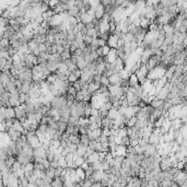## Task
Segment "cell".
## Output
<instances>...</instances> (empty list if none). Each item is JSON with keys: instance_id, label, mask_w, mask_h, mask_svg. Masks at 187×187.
Instances as JSON below:
<instances>
[{"instance_id": "1", "label": "cell", "mask_w": 187, "mask_h": 187, "mask_svg": "<svg viewBox=\"0 0 187 187\" xmlns=\"http://www.w3.org/2000/svg\"><path fill=\"white\" fill-rule=\"evenodd\" d=\"M165 72H166V69L165 67L162 65H159L158 67H155L154 69L150 70L149 75H148V80H151V81H155V80H161L162 78L165 77Z\"/></svg>"}, {"instance_id": "2", "label": "cell", "mask_w": 187, "mask_h": 187, "mask_svg": "<svg viewBox=\"0 0 187 187\" xmlns=\"http://www.w3.org/2000/svg\"><path fill=\"white\" fill-rule=\"evenodd\" d=\"M68 105V101H67V95L56 96L51 101V109H55L57 111L64 109L66 106Z\"/></svg>"}, {"instance_id": "3", "label": "cell", "mask_w": 187, "mask_h": 187, "mask_svg": "<svg viewBox=\"0 0 187 187\" xmlns=\"http://www.w3.org/2000/svg\"><path fill=\"white\" fill-rule=\"evenodd\" d=\"M172 87H173V83H171V82L169 81L166 84L164 85L163 88L161 89L160 91L157 93L155 99L161 100V101H166V100H169V96H170V94H171Z\"/></svg>"}, {"instance_id": "4", "label": "cell", "mask_w": 187, "mask_h": 187, "mask_svg": "<svg viewBox=\"0 0 187 187\" xmlns=\"http://www.w3.org/2000/svg\"><path fill=\"white\" fill-rule=\"evenodd\" d=\"M109 93H111V95L118 96L119 99H122L124 95H126V94H125V92H124V89H122V85L111 84L109 87Z\"/></svg>"}, {"instance_id": "5", "label": "cell", "mask_w": 187, "mask_h": 187, "mask_svg": "<svg viewBox=\"0 0 187 187\" xmlns=\"http://www.w3.org/2000/svg\"><path fill=\"white\" fill-rule=\"evenodd\" d=\"M187 180V173L185 171H177V173L175 174V176H174V180L173 182L175 184H177L178 186H182L184 183H186Z\"/></svg>"}, {"instance_id": "6", "label": "cell", "mask_w": 187, "mask_h": 187, "mask_svg": "<svg viewBox=\"0 0 187 187\" xmlns=\"http://www.w3.org/2000/svg\"><path fill=\"white\" fill-rule=\"evenodd\" d=\"M117 59H118V51H117L116 48H112L111 51H109V54L105 57L106 62H109V64H115Z\"/></svg>"}, {"instance_id": "7", "label": "cell", "mask_w": 187, "mask_h": 187, "mask_svg": "<svg viewBox=\"0 0 187 187\" xmlns=\"http://www.w3.org/2000/svg\"><path fill=\"white\" fill-rule=\"evenodd\" d=\"M80 19H81V23H83L84 25H88V24L92 23V21L95 19V17H93L89 12H82L80 14Z\"/></svg>"}, {"instance_id": "8", "label": "cell", "mask_w": 187, "mask_h": 187, "mask_svg": "<svg viewBox=\"0 0 187 187\" xmlns=\"http://www.w3.org/2000/svg\"><path fill=\"white\" fill-rule=\"evenodd\" d=\"M7 133L9 135V137L11 138V140H12V141H15V142H17L18 140H20L21 137H22V133H19V131H17V130H14L12 127L7 130Z\"/></svg>"}, {"instance_id": "9", "label": "cell", "mask_w": 187, "mask_h": 187, "mask_svg": "<svg viewBox=\"0 0 187 187\" xmlns=\"http://www.w3.org/2000/svg\"><path fill=\"white\" fill-rule=\"evenodd\" d=\"M158 153V148L157 146H154V144H148V147L146 148V151H144V157L146 158H149V157H153L154 154H157Z\"/></svg>"}, {"instance_id": "10", "label": "cell", "mask_w": 187, "mask_h": 187, "mask_svg": "<svg viewBox=\"0 0 187 187\" xmlns=\"http://www.w3.org/2000/svg\"><path fill=\"white\" fill-rule=\"evenodd\" d=\"M102 133H103V129L101 128V127H100V128H98V129H95V130H93V131L89 130L88 136H89V138H90V140H98L100 137L102 136Z\"/></svg>"}, {"instance_id": "11", "label": "cell", "mask_w": 187, "mask_h": 187, "mask_svg": "<svg viewBox=\"0 0 187 187\" xmlns=\"http://www.w3.org/2000/svg\"><path fill=\"white\" fill-rule=\"evenodd\" d=\"M114 157H124L126 158L127 155V147L125 144H122V146H117V149H116L115 154H113Z\"/></svg>"}, {"instance_id": "12", "label": "cell", "mask_w": 187, "mask_h": 187, "mask_svg": "<svg viewBox=\"0 0 187 187\" xmlns=\"http://www.w3.org/2000/svg\"><path fill=\"white\" fill-rule=\"evenodd\" d=\"M118 41H119L118 36H116V35H114V34H111L109 37V41H107V45H109L111 48H116V49H117Z\"/></svg>"}, {"instance_id": "13", "label": "cell", "mask_w": 187, "mask_h": 187, "mask_svg": "<svg viewBox=\"0 0 187 187\" xmlns=\"http://www.w3.org/2000/svg\"><path fill=\"white\" fill-rule=\"evenodd\" d=\"M105 13H106L105 7L102 6V4H100L99 7H98V9L95 10V19H98V20H102L103 17L105 15Z\"/></svg>"}, {"instance_id": "14", "label": "cell", "mask_w": 187, "mask_h": 187, "mask_svg": "<svg viewBox=\"0 0 187 187\" xmlns=\"http://www.w3.org/2000/svg\"><path fill=\"white\" fill-rule=\"evenodd\" d=\"M6 117L7 119H11V120H13V119H17V114H15V109L14 107H7L6 109Z\"/></svg>"}, {"instance_id": "15", "label": "cell", "mask_w": 187, "mask_h": 187, "mask_svg": "<svg viewBox=\"0 0 187 187\" xmlns=\"http://www.w3.org/2000/svg\"><path fill=\"white\" fill-rule=\"evenodd\" d=\"M31 85H32V82H23L21 88L19 89L20 93H24V94H29L31 91Z\"/></svg>"}, {"instance_id": "16", "label": "cell", "mask_w": 187, "mask_h": 187, "mask_svg": "<svg viewBox=\"0 0 187 187\" xmlns=\"http://www.w3.org/2000/svg\"><path fill=\"white\" fill-rule=\"evenodd\" d=\"M175 67H176L175 65L170 66V67L167 68L166 72H165V78H166L169 81L174 78V75H175Z\"/></svg>"}, {"instance_id": "17", "label": "cell", "mask_w": 187, "mask_h": 187, "mask_svg": "<svg viewBox=\"0 0 187 187\" xmlns=\"http://www.w3.org/2000/svg\"><path fill=\"white\" fill-rule=\"evenodd\" d=\"M88 148L89 147L87 146H83V144H79L78 146V150H77V153H78L79 157H82V158H85L87 157V153H88Z\"/></svg>"}, {"instance_id": "18", "label": "cell", "mask_w": 187, "mask_h": 187, "mask_svg": "<svg viewBox=\"0 0 187 187\" xmlns=\"http://www.w3.org/2000/svg\"><path fill=\"white\" fill-rule=\"evenodd\" d=\"M85 161L88 162L89 164H93L95 163V162H98V161H100V153L98 152H94L93 154H91L90 157H88L87 159H85Z\"/></svg>"}, {"instance_id": "19", "label": "cell", "mask_w": 187, "mask_h": 187, "mask_svg": "<svg viewBox=\"0 0 187 187\" xmlns=\"http://www.w3.org/2000/svg\"><path fill=\"white\" fill-rule=\"evenodd\" d=\"M164 102L165 101H161V100H158V99H154L151 102V104H150V106L152 107V109H162L164 105Z\"/></svg>"}, {"instance_id": "20", "label": "cell", "mask_w": 187, "mask_h": 187, "mask_svg": "<svg viewBox=\"0 0 187 187\" xmlns=\"http://www.w3.org/2000/svg\"><path fill=\"white\" fill-rule=\"evenodd\" d=\"M163 29L164 33H165V36L166 35H173L175 33V29H174V25H171V24H166V25H164L162 26Z\"/></svg>"}, {"instance_id": "21", "label": "cell", "mask_w": 187, "mask_h": 187, "mask_svg": "<svg viewBox=\"0 0 187 187\" xmlns=\"http://www.w3.org/2000/svg\"><path fill=\"white\" fill-rule=\"evenodd\" d=\"M38 47H40V43H38L36 40H32V41L29 43V49H30L31 53H33L34 51L38 49Z\"/></svg>"}, {"instance_id": "22", "label": "cell", "mask_w": 187, "mask_h": 187, "mask_svg": "<svg viewBox=\"0 0 187 187\" xmlns=\"http://www.w3.org/2000/svg\"><path fill=\"white\" fill-rule=\"evenodd\" d=\"M118 116H119L118 109H114V107H113V109L109 112V114H107V117H109V119H112V120H115V119L117 118Z\"/></svg>"}, {"instance_id": "23", "label": "cell", "mask_w": 187, "mask_h": 187, "mask_svg": "<svg viewBox=\"0 0 187 187\" xmlns=\"http://www.w3.org/2000/svg\"><path fill=\"white\" fill-rule=\"evenodd\" d=\"M90 119L87 118V117H81V118H79V125L80 127H84V128H88L90 127Z\"/></svg>"}, {"instance_id": "24", "label": "cell", "mask_w": 187, "mask_h": 187, "mask_svg": "<svg viewBox=\"0 0 187 187\" xmlns=\"http://www.w3.org/2000/svg\"><path fill=\"white\" fill-rule=\"evenodd\" d=\"M138 84H139V80L137 78V76L135 75V73H133L129 78V85L131 88H135V87H137Z\"/></svg>"}, {"instance_id": "25", "label": "cell", "mask_w": 187, "mask_h": 187, "mask_svg": "<svg viewBox=\"0 0 187 187\" xmlns=\"http://www.w3.org/2000/svg\"><path fill=\"white\" fill-rule=\"evenodd\" d=\"M67 70H69L68 66L66 65L65 61H62V62H60L59 66H58V69H57V71H56V73H65Z\"/></svg>"}, {"instance_id": "26", "label": "cell", "mask_w": 187, "mask_h": 187, "mask_svg": "<svg viewBox=\"0 0 187 187\" xmlns=\"http://www.w3.org/2000/svg\"><path fill=\"white\" fill-rule=\"evenodd\" d=\"M124 42H125V44H127V43H131V42L136 41V38H135V35L133 34V33H127V34L124 35Z\"/></svg>"}, {"instance_id": "27", "label": "cell", "mask_w": 187, "mask_h": 187, "mask_svg": "<svg viewBox=\"0 0 187 187\" xmlns=\"http://www.w3.org/2000/svg\"><path fill=\"white\" fill-rule=\"evenodd\" d=\"M76 173H77V176H78L79 180H85V178H87V175H85V171L84 170H82L81 167H78V169L76 170Z\"/></svg>"}, {"instance_id": "28", "label": "cell", "mask_w": 187, "mask_h": 187, "mask_svg": "<svg viewBox=\"0 0 187 187\" xmlns=\"http://www.w3.org/2000/svg\"><path fill=\"white\" fill-rule=\"evenodd\" d=\"M90 141H91V140H90V138H89L88 135H80V143H81V144L89 147Z\"/></svg>"}, {"instance_id": "29", "label": "cell", "mask_w": 187, "mask_h": 187, "mask_svg": "<svg viewBox=\"0 0 187 187\" xmlns=\"http://www.w3.org/2000/svg\"><path fill=\"white\" fill-rule=\"evenodd\" d=\"M68 142L73 143V144H77V146H79V144H80V137L76 136V135H71V136H69Z\"/></svg>"}, {"instance_id": "30", "label": "cell", "mask_w": 187, "mask_h": 187, "mask_svg": "<svg viewBox=\"0 0 187 187\" xmlns=\"http://www.w3.org/2000/svg\"><path fill=\"white\" fill-rule=\"evenodd\" d=\"M137 122H138V118H137L136 116L133 117V118H130L129 120H127V122H126L127 128H133V127H136Z\"/></svg>"}, {"instance_id": "31", "label": "cell", "mask_w": 187, "mask_h": 187, "mask_svg": "<svg viewBox=\"0 0 187 187\" xmlns=\"http://www.w3.org/2000/svg\"><path fill=\"white\" fill-rule=\"evenodd\" d=\"M92 169L94 170V172H96V171H103L102 169V162L101 161H98V162H95V163L91 164Z\"/></svg>"}, {"instance_id": "32", "label": "cell", "mask_w": 187, "mask_h": 187, "mask_svg": "<svg viewBox=\"0 0 187 187\" xmlns=\"http://www.w3.org/2000/svg\"><path fill=\"white\" fill-rule=\"evenodd\" d=\"M0 58H4V59H7V60H10L11 57H10V55H9L8 49H1V51H0Z\"/></svg>"}, {"instance_id": "33", "label": "cell", "mask_w": 187, "mask_h": 187, "mask_svg": "<svg viewBox=\"0 0 187 187\" xmlns=\"http://www.w3.org/2000/svg\"><path fill=\"white\" fill-rule=\"evenodd\" d=\"M101 85L102 87H107L109 88V85H111V82H109V77H106V76H103L102 77V80H101Z\"/></svg>"}, {"instance_id": "34", "label": "cell", "mask_w": 187, "mask_h": 187, "mask_svg": "<svg viewBox=\"0 0 187 187\" xmlns=\"http://www.w3.org/2000/svg\"><path fill=\"white\" fill-rule=\"evenodd\" d=\"M118 137L122 138V140L125 138H128V135H127V128H122V129L118 130Z\"/></svg>"}, {"instance_id": "35", "label": "cell", "mask_w": 187, "mask_h": 187, "mask_svg": "<svg viewBox=\"0 0 187 187\" xmlns=\"http://www.w3.org/2000/svg\"><path fill=\"white\" fill-rule=\"evenodd\" d=\"M164 119H165V116H163V117H161V118H159L157 120V122H154V128H162V126H163V122H164Z\"/></svg>"}, {"instance_id": "36", "label": "cell", "mask_w": 187, "mask_h": 187, "mask_svg": "<svg viewBox=\"0 0 187 187\" xmlns=\"http://www.w3.org/2000/svg\"><path fill=\"white\" fill-rule=\"evenodd\" d=\"M22 166H23V165H22L21 163H19V162L17 161V162H15V163L13 164V166H12L11 171H12V172H13V173L15 174L17 172H19L20 170H22Z\"/></svg>"}, {"instance_id": "37", "label": "cell", "mask_w": 187, "mask_h": 187, "mask_svg": "<svg viewBox=\"0 0 187 187\" xmlns=\"http://www.w3.org/2000/svg\"><path fill=\"white\" fill-rule=\"evenodd\" d=\"M77 93H78V91L76 90L75 87H73L72 84L69 85V88H68V93H67V94H70V95L76 96V95H77Z\"/></svg>"}, {"instance_id": "38", "label": "cell", "mask_w": 187, "mask_h": 187, "mask_svg": "<svg viewBox=\"0 0 187 187\" xmlns=\"http://www.w3.org/2000/svg\"><path fill=\"white\" fill-rule=\"evenodd\" d=\"M69 47H70V51H71V53H75L77 49H79V44L75 41V42H72V43H70V44H69Z\"/></svg>"}, {"instance_id": "39", "label": "cell", "mask_w": 187, "mask_h": 187, "mask_svg": "<svg viewBox=\"0 0 187 187\" xmlns=\"http://www.w3.org/2000/svg\"><path fill=\"white\" fill-rule=\"evenodd\" d=\"M173 180H164V182L160 183V187H173Z\"/></svg>"}, {"instance_id": "40", "label": "cell", "mask_w": 187, "mask_h": 187, "mask_svg": "<svg viewBox=\"0 0 187 187\" xmlns=\"http://www.w3.org/2000/svg\"><path fill=\"white\" fill-rule=\"evenodd\" d=\"M83 100H84V95H83V93H82L81 91L78 92V93H77V95H76V102H78V103L83 102Z\"/></svg>"}, {"instance_id": "41", "label": "cell", "mask_w": 187, "mask_h": 187, "mask_svg": "<svg viewBox=\"0 0 187 187\" xmlns=\"http://www.w3.org/2000/svg\"><path fill=\"white\" fill-rule=\"evenodd\" d=\"M91 105H87L85 106V111H84V117H87V118H90L91 117Z\"/></svg>"}, {"instance_id": "42", "label": "cell", "mask_w": 187, "mask_h": 187, "mask_svg": "<svg viewBox=\"0 0 187 187\" xmlns=\"http://www.w3.org/2000/svg\"><path fill=\"white\" fill-rule=\"evenodd\" d=\"M84 162H85V158L79 157L78 159H77V160L75 161V164H76V165H77L78 167H80V166L82 165V164L84 163Z\"/></svg>"}, {"instance_id": "43", "label": "cell", "mask_w": 187, "mask_h": 187, "mask_svg": "<svg viewBox=\"0 0 187 187\" xmlns=\"http://www.w3.org/2000/svg\"><path fill=\"white\" fill-rule=\"evenodd\" d=\"M78 80H79V79L77 78V77H76L73 73H71V75L68 77V82L70 83V84H73V83H76V82L78 81Z\"/></svg>"}, {"instance_id": "44", "label": "cell", "mask_w": 187, "mask_h": 187, "mask_svg": "<svg viewBox=\"0 0 187 187\" xmlns=\"http://www.w3.org/2000/svg\"><path fill=\"white\" fill-rule=\"evenodd\" d=\"M27 100H29V96H27V94L20 93V102H21V104H25V103L27 102Z\"/></svg>"}, {"instance_id": "45", "label": "cell", "mask_w": 187, "mask_h": 187, "mask_svg": "<svg viewBox=\"0 0 187 187\" xmlns=\"http://www.w3.org/2000/svg\"><path fill=\"white\" fill-rule=\"evenodd\" d=\"M7 62L8 60L7 59H4V58H0V69H1V71L4 69V67L7 66Z\"/></svg>"}, {"instance_id": "46", "label": "cell", "mask_w": 187, "mask_h": 187, "mask_svg": "<svg viewBox=\"0 0 187 187\" xmlns=\"http://www.w3.org/2000/svg\"><path fill=\"white\" fill-rule=\"evenodd\" d=\"M102 135H103V136L107 137V138H109V137L112 136V131H111V129H109V128H104V129H103Z\"/></svg>"}, {"instance_id": "47", "label": "cell", "mask_w": 187, "mask_h": 187, "mask_svg": "<svg viewBox=\"0 0 187 187\" xmlns=\"http://www.w3.org/2000/svg\"><path fill=\"white\" fill-rule=\"evenodd\" d=\"M38 51H40V53H41V54H45V53H46V51H47V46H46V44H40Z\"/></svg>"}, {"instance_id": "48", "label": "cell", "mask_w": 187, "mask_h": 187, "mask_svg": "<svg viewBox=\"0 0 187 187\" xmlns=\"http://www.w3.org/2000/svg\"><path fill=\"white\" fill-rule=\"evenodd\" d=\"M127 153H129V154H135L136 155V149H135V147L133 146H128L127 147Z\"/></svg>"}, {"instance_id": "49", "label": "cell", "mask_w": 187, "mask_h": 187, "mask_svg": "<svg viewBox=\"0 0 187 187\" xmlns=\"http://www.w3.org/2000/svg\"><path fill=\"white\" fill-rule=\"evenodd\" d=\"M62 171H64V169H61V167H58V169H56V171H55V178H56V177H61Z\"/></svg>"}, {"instance_id": "50", "label": "cell", "mask_w": 187, "mask_h": 187, "mask_svg": "<svg viewBox=\"0 0 187 187\" xmlns=\"http://www.w3.org/2000/svg\"><path fill=\"white\" fill-rule=\"evenodd\" d=\"M115 143H116V146H122V144H124V140L122 139V138H119L118 136H116L115 137Z\"/></svg>"}, {"instance_id": "51", "label": "cell", "mask_w": 187, "mask_h": 187, "mask_svg": "<svg viewBox=\"0 0 187 187\" xmlns=\"http://www.w3.org/2000/svg\"><path fill=\"white\" fill-rule=\"evenodd\" d=\"M37 176H35L34 174H33V175H32V176L30 177V178H29V182H30V184H33V185H35V184H36V182H37Z\"/></svg>"}, {"instance_id": "52", "label": "cell", "mask_w": 187, "mask_h": 187, "mask_svg": "<svg viewBox=\"0 0 187 187\" xmlns=\"http://www.w3.org/2000/svg\"><path fill=\"white\" fill-rule=\"evenodd\" d=\"M96 144H98V141H96V140H91V141H90V144H89V148H91V149H93L95 151Z\"/></svg>"}, {"instance_id": "53", "label": "cell", "mask_w": 187, "mask_h": 187, "mask_svg": "<svg viewBox=\"0 0 187 187\" xmlns=\"http://www.w3.org/2000/svg\"><path fill=\"white\" fill-rule=\"evenodd\" d=\"M72 73H73V75L76 76V77H77V78H81V76H82V70H80V69H76L75 71L72 72Z\"/></svg>"}, {"instance_id": "54", "label": "cell", "mask_w": 187, "mask_h": 187, "mask_svg": "<svg viewBox=\"0 0 187 187\" xmlns=\"http://www.w3.org/2000/svg\"><path fill=\"white\" fill-rule=\"evenodd\" d=\"M101 114H100V109H93L92 107L91 109V116H100Z\"/></svg>"}, {"instance_id": "55", "label": "cell", "mask_w": 187, "mask_h": 187, "mask_svg": "<svg viewBox=\"0 0 187 187\" xmlns=\"http://www.w3.org/2000/svg\"><path fill=\"white\" fill-rule=\"evenodd\" d=\"M98 128H100V126L98 125V124H90V127H89V130H91V131H93V130L98 129Z\"/></svg>"}, {"instance_id": "56", "label": "cell", "mask_w": 187, "mask_h": 187, "mask_svg": "<svg viewBox=\"0 0 187 187\" xmlns=\"http://www.w3.org/2000/svg\"><path fill=\"white\" fill-rule=\"evenodd\" d=\"M90 166H91V164H89L88 162H87V161H85L84 163L82 164V165H81V166H80V167H81L82 170H84V171H88V170H89V167H90Z\"/></svg>"}, {"instance_id": "57", "label": "cell", "mask_w": 187, "mask_h": 187, "mask_svg": "<svg viewBox=\"0 0 187 187\" xmlns=\"http://www.w3.org/2000/svg\"><path fill=\"white\" fill-rule=\"evenodd\" d=\"M102 77L103 76L101 75H95L94 76V82H95V83H100L101 80H102Z\"/></svg>"}, {"instance_id": "58", "label": "cell", "mask_w": 187, "mask_h": 187, "mask_svg": "<svg viewBox=\"0 0 187 187\" xmlns=\"http://www.w3.org/2000/svg\"><path fill=\"white\" fill-rule=\"evenodd\" d=\"M98 55H99V57H104V55H103V51H102V47H100L98 51H96Z\"/></svg>"}, {"instance_id": "59", "label": "cell", "mask_w": 187, "mask_h": 187, "mask_svg": "<svg viewBox=\"0 0 187 187\" xmlns=\"http://www.w3.org/2000/svg\"><path fill=\"white\" fill-rule=\"evenodd\" d=\"M91 187H103V186L102 184H101V182H99V183H94Z\"/></svg>"}, {"instance_id": "60", "label": "cell", "mask_w": 187, "mask_h": 187, "mask_svg": "<svg viewBox=\"0 0 187 187\" xmlns=\"http://www.w3.org/2000/svg\"><path fill=\"white\" fill-rule=\"evenodd\" d=\"M185 51H186V53H187V44L185 45Z\"/></svg>"}]
</instances>
